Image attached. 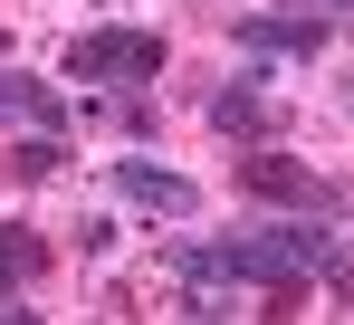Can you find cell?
<instances>
[{
  "instance_id": "1",
  "label": "cell",
  "mask_w": 354,
  "mask_h": 325,
  "mask_svg": "<svg viewBox=\"0 0 354 325\" xmlns=\"http://www.w3.org/2000/svg\"><path fill=\"white\" fill-rule=\"evenodd\" d=\"M58 77H86V86H153V77H163V29H86V39H67Z\"/></svg>"
},
{
  "instance_id": "10",
  "label": "cell",
  "mask_w": 354,
  "mask_h": 325,
  "mask_svg": "<svg viewBox=\"0 0 354 325\" xmlns=\"http://www.w3.org/2000/svg\"><path fill=\"white\" fill-rule=\"evenodd\" d=\"M0 67H10V29H0Z\"/></svg>"
},
{
  "instance_id": "4",
  "label": "cell",
  "mask_w": 354,
  "mask_h": 325,
  "mask_svg": "<svg viewBox=\"0 0 354 325\" xmlns=\"http://www.w3.org/2000/svg\"><path fill=\"white\" fill-rule=\"evenodd\" d=\"M58 268V239L39 230V220H0V325H29L39 306H19V287L29 277Z\"/></svg>"
},
{
  "instance_id": "2",
  "label": "cell",
  "mask_w": 354,
  "mask_h": 325,
  "mask_svg": "<svg viewBox=\"0 0 354 325\" xmlns=\"http://www.w3.org/2000/svg\"><path fill=\"white\" fill-rule=\"evenodd\" d=\"M326 39H335V10H239L230 19V48L249 57V67H268V57H297V67H306Z\"/></svg>"
},
{
  "instance_id": "3",
  "label": "cell",
  "mask_w": 354,
  "mask_h": 325,
  "mask_svg": "<svg viewBox=\"0 0 354 325\" xmlns=\"http://www.w3.org/2000/svg\"><path fill=\"white\" fill-rule=\"evenodd\" d=\"M230 182L249 192V201H278V211H335V182L306 172L297 154H259V144H249V154L230 162Z\"/></svg>"
},
{
  "instance_id": "5",
  "label": "cell",
  "mask_w": 354,
  "mask_h": 325,
  "mask_svg": "<svg viewBox=\"0 0 354 325\" xmlns=\"http://www.w3.org/2000/svg\"><path fill=\"white\" fill-rule=\"evenodd\" d=\"M115 192L134 211H153V220H192L201 211V182H192V172H163V162H144V154L115 162Z\"/></svg>"
},
{
  "instance_id": "8",
  "label": "cell",
  "mask_w": 354,
  "mask_h": 325,
  "mask_svg": "<svg viewBox=\"0 0 354 325\" xmlns=\"http://www.w3.org/2000/svg\"><path fill=\"white\" fill-rule=\"evenodd\" d=\"M58 162H67V144H58V134H39V124H29V134L10 144V182H48Z\"/></svg>"
},
{
  "instance_id": "9",
  "label": "cell",
  "mask_w": 354,
  "mask_h": 325,
  "mask_svg": "<svg viewBox=\"0 0 354 325\" xmlns=\"http://www.w3.org/2000/svg\"><path fill=\"white\" fill-rule=\"evenodd\" d=\"M115 249V220L106 211H77V259H106Z\"/></svg>"
},
{
  "instance_id": "7",
  "label": "cell",
  "mask_w": 354,
  "mask_h": 325,
  "mask_svg": "<svg viewBox=\"0 0 354 325\" xmlns=\"http://www.w3.org/2000/svg\"><path fill=\"white\" fill-rule=\"evenodd\" d=\"M278 124H288V115L268 106L259 86H221V96H211V134H221V144H268Z\"/></svg>"
},
{
  "instance_id": "11",
  "label": "cell",
  "mask_w": 354,
  "mask_h": 325,
  "mask_svg": "<svg viewBox=\"0 0 354 325\" xmlns=\"http://www.w3.org/2000/svg\"><path fill=\"white\" fill-rule=\"evenodd\" d=\"M345 106H354V77H345Z\"/></svg>"
},
{
  "instance_id": "6",
  "label": "cell",
  "mask_w": 354,
  "mask_h": 325,
  "mask_svg": "<svg viewBox=\"0 0 354 325\" xmlns=\"http://www.w3.org/2000/svg\"><path fill=\"white\" fill-rule=\"evenodd\" d=\"M0 124H39V134H58V124H77V86L10 77V67H0Z\"/></svg>"
}]
</instances>
